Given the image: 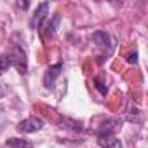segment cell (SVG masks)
<instances>
[{
  "mask_svg": "<svg viewBox=\"0 0 148 148\" xmlns=\"http://www.w3.org/2000/svg\"><path fill=\"white\" fill-rule=\"evenodd\" d=\"M58 23H59V14H56V16L52 18V21H49V23H47V35H52V33L56 32Z\"/></svg>",
  "mask_w": 148,
  "mask_h": 148,
  "instance_id": "8fae6325",
  "label": "cell"
},
{
  "mask_svg": "<svg viewBox=\"0 0 148 148\" xmlns=\"http://www.w3.org/2000/svg\"><path fill=\"white\" fill-rule=\"evenodd\" d=\"M92 42L99 47H110L112 45V37L106 32H94L92 33Z\"/></svg>",
  "mask_w": 148,
  "mask_h": 148,
  "instance_id": "8992f818",
  "label": "cell"
},
{
  "mask_svg": "<svg viewBox=\"0 0 148 148\" xmlns=\"http://www.w3.org/2000/svg\"><path fill=\"white\" fill-rule=\"evenodd\" d=\"M9 56V61H11V66H14L19 73H25L28 71V61H26V52L23 47L19 45H12L11 47V52L7 54Z\"/></svg>",
  "mask_w": 148,
  "mask_h": 148,
  "instance_id": "6da1fadb",
  "label": "cell"
},
{
  "mask_svg": "<svg viewBox=\"0 0 148 148\" xmlns=\"http://www.w3.org/2000/svg\"><path fill=\"white\" fill-rule=\"evenodd\" d=\"M47 12H49V4H47V2H42V4L37 7V11L33 12L32 19H30V26H32L33 30H37V28L42 25V21L45 19Z\"/></svg>",
  "mask_w": 148,
  "mask_h": 148,
  "instance_id": "3957f363",
  "label": "cell"
},
{
  "mask_svg": "<svg viewBox=\"0 0 148 148\" xmlns=\"http://www.w3.org/2000/svg\"><path fill=\"white\" fill-rule=\"evenodd\" d=\"M9 66H11L9 56H5V54H0V75H4V73L9 70Z\"/></svg>",
  "mask_w": 148,
  "mask_h": 148,
  "instance_id": "30bf717a",
  "label": "cell"
},
{
  "mask_svg": "<svg viewBox=\"0 0 148 148\" xmlns=\"http://www.w3.org/2000/svg\"><path fill=\"white\" fill-rule=\"evenodd\" d=\"M18 7L19 9H26L28 7V2H18Z\"/></svg>",
  "mask_w": 148,
  "mask_h": 148,
  "instance_id": "9a60e30c",
  "label": "cell"
},
{
  "mask_svg": "<svg viewBox=\"0 0 148 148\" xmlns=\"http://www.w3.org/2000/svg\"><path fill=\"white\" fill-rule=\"evenodd\" d=\"M117 120H106L105 124H101L99 125V129H98V136L99 134H113V131L117 129Z\"/></svg>",
  "mask_w": 148,
  "mask_h": 148,
  "instance_id": "ba28073f",
  "label": "cell"
},
{
  "mask_svg": "<svg viewBox=\"0 0 148 148\" xmlns=\"http://www.w3.org/2000/svg\"><path fill=\"white\" fill-rule=\"evenodd\" d=\"M94 84H96V87L99 89V92H101V94H106V91H108V89L103 86V82H101L99 79H96V80H94Z\"/></svg>",
  "mask_w": 148,
  "mask_h": 148,
  "instance_id": "5bb4252c",
  "label": "cell"
},
{
  "mask_svg": "<svg viewBox=\"0 0 148 148\" xmlns=\"http://www.w3.org/2000/svg\"><path fill=\"white\" fill-rule=\"evenodd\" d=\"M98 145L101 148H122V143L115 134H99L98 136Z\"/></svg>",
  "mask_w": 148,
  "mask_h": 148,
  "instance_id": "5b68a950",
  "label": "cell"
},
{
  "mask_svg": "<svg viewBox=\"0 0 148 148\" xmlns=\"http://www.w3.org/2000/svg\"><path fill=\"white\" fill-rule=\"evenodd\" d=\"M125 61H127V63H136V61H138V52H129V54L125 56Z\"/></svg>",
  "mask_w": 148,
  "mask_h": 148,
  "instance_id": "4fadbf2b",
  "label": "cell"
},
{
  "mask_svg": "<svg viewBox=\"0 0 148 148\" xmlns=\"http://www.w3.org/2000/svg\"><path fill=\"white\" fill-rule=\"evenodd\" d=\"M5 145L9 148H33V145L28 139H23V138H9L5 141Z\"/></svg>",
  "mask_w": 148,
  "mask_h": 148,
  "instance_id": "52a82bcc",
  "label": "cell"
},
{
  "mask_svg": "<svg viewBox=\"0 0 148 148\" xmlns=\"http://www.w3.org/2000/svg\"><path fill=\"white\" fill-rule=\"evenodd\" d=\"M131 122H136V124H141L143 122V119H141V115H139V110L138 108H134V110H131V113H129V117H127Z\"/></svg>",
  "mask_w": 148,
  "mask_h": 148,
  "instance_id": "7c38bea8",
  "label": "cell"
},
{
  "mask_svg": "<svg viewBox=\"0 0 148 148\" xmlns=\"http://www.w3.org/2000/svg\"><path fill=\"white\" fill-rule=\"evenodd\" d=\"M61 124H63V127H68V129H73V131H82L80 122L71 120V119H68V117H63V119H61Z\"/></svg>",
  "mask_w": 148,
  "mask_h": 148,
  "instance_id": "9c48e42d",
  "label": "cell"
},
{
  "mask_svg": "<svg viewBox=\"0 0 148 148\" xmlns=\"http://www.w3.org/2000/svg\"><path fill=\"white\" fill-rule=\"evenodd\" d=\"M42 127H44V120L38 119V117H28V119H25L18 124L19 132H37Z\"/></svg>",
  "mask_w": 148,
  "mask_h": 148,
  "instance_id": "7a4b0ae2",
  "label": "cell"
},
{
  "mask_svg": "<svg viewBox=\"0 0 148 148\" xmlns=\"http://www.w3.org/2000/svg\"><path fill=\"white\" fill-rule=\"evenodd\" d=\"M61 68H63V64L58 63V64H52V66L45 71V75H44V86H45L47 89H51V87L54 86L56 79L59 77V73H61Z\"/></svg>",
  "mask_w": 148,
  "mask_h": 148,
  "instance_id": "277c9868",
  "label": "cell"
}]
</instances>
